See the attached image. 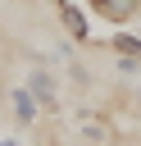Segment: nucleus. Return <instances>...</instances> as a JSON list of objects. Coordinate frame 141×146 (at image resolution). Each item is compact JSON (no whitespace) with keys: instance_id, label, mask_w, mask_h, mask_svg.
I'll return each mask as SVG.
<instances>
[{"instance_id":"nucleus-5","label":"nucleus","mask_w":141,"mask_h":146,"mask_svg":"<svg viewBox=\"0 0 141 146\" xmlns=\"http://www.w3.org/2000/svg\"><path fill=\"white\" fill-rule=\"evenodd\" d=\"M109 50H114V55H141V36H136V32H123V27H118V32L109 36Z\"/></svg>"},{"instance_id":"nucleus-4","label":"nucleus","mask_w":141,"mask_h":146,"mask_svg":"<svg viewBox=\"0 0 141 146\" xmlns=\"http://www.w3.org/2000/svg\"><path fill=\"white\" fill-rule=\"evenodd\" d=\"M86 5H91V14H100L105 23H118V27L141 14V0H86Z\"/></svg>"},{"instance_id":"nucleus-1","label":"nucleus","mask_w":141,"mask_h":146,"mask_svg":"<svg viewBox=\"0 0 141 146\" xmlns=\"http://www.w3.org/2000/svg\"><path fill=\"white\" fill-rule=\"evenodd\" d=\"M23 87H27L32 96H36V105H41V114H55V110H59V87H55V73H45L41 64L23 73Z\"/></svg>"},{"instance_id":"nucleus-9","label":"nucleus","mask_w":141,"mask_h":146,"mask_svg":"<svg viewBox=\"0 0 141 146\" xmlns=\"http://www.w3.org/2000/svg\"><path fill=\"white\" fill-rule=\"evenodd\" d=\"M132 100H136V110H141V91H136V96H132Z\"/></svg>"},{"instance_id":"nucleus-6","label":"nucleus","mask_w":141,"mask_h":146,"mask_svg":"<svg viewBox=\"0 0 141 146\" xmlns=\"http://www.w3.org/2000/svg\"><path fill=\"white\" fill-rule=\"evenodd\" d=\"M77 128H82V137H91V141H109V128H105V123H96L91 114H82V119H77Z\"/></svg>"},{"instance_id":"nucleus-2","label":"nucleus","mask_w":141,"mask_h":146,"mask_svg":"<svg viewBox=\"0 0 141 146\" xmlns=\"http://www.w3.org/2000/svg\"><path fill=\"white\" fill-rule=\"evenodd\" d=\"M9 114H14V123L18 128H32L36 119H41V105H36V96L18 82V87H9Z\"/></svg>"},{"instance_id":"nucleus-7","label":"nucleus","mask_w":141,"mask_h":146,"mask_svg":"<svg viewBox=\"0 0 141 146\" xmlns=\"http://www.w3.org/2000/svg\"><path fill=\"white\" fill-rule=\"evenodd\" d=\"M114 59H118V73H123V78L141 73V55H114Z\"/></svg>"},{"instance_id":"nucleus-8","label":"nucleus","mask_w":141,"mask_h":146,"mask_svg":"<svg viewBox=\"0 0 141 146\" xmlns=\"http://www.w3.org/2000/svg\"><path fill=\"white\" fill-rule=\"evenodd\" d=\"M0 146H23V141L18 137H0Z\"/></svg>"},{"instance_id":"nucleus-10","label":"nucleus","mask_w":141,"mask_h":146,"mask_svg":"<svg viewBox=\"0 0 141 146\" xmlns=\"http://www.w3.org/2000/svg\"><path fill=\"white\" fill-rule=\"evenodd\" d=\"M59 5H64V0H55V9H59Z\"/></svg>"},{"instance_id":"nucleus-3","label":"nucleus","mask_w":141,"mask_h":146,"mask_svg":"<svg viewBox=\"0 0 141 146\" xmlns=\"http://www.w3.org/2000/svg\"><path fill=\"white\" fill-rule=\"evenodd\" d=\"M59 23H64V32H68L77 46H91V18H86L73 0H64V5H59Z\"/></svg>"}]
</instances>
